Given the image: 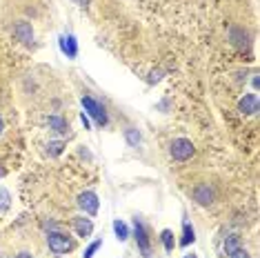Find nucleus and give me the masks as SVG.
<instances>
[{
  "instance_id": "obj_1",
  "label": "nucleus",
  "mask_w": 260,
  "mask_h": 258,
  "mask_svg": "<svg viewBox=\"0 0 260 258\" xmlns=\"http://www.w3.org/2000/svg\"><path fill=\"white\" fill-rule=\"evenodd\" d=\"M47 245H49V249L54 251L56 256L69 254V251L74 249V240L69 238L67 234H62V232H49V236H47Z\"/></svg>"
},
{
  "instance_id": "obj_2",
  "label": "nucleus",
  "mask_w": 260,
  "mask_h": 258,
  "mask_svg": "<svg viewBox=\"0 0 260 258\" xmlns=\"http://www.w3.org/2000/svg\"><path fill=\"white\" fill-rule=\"evenodd\" d=\"M80 103H82V107H85L87 116H91L98 125H105V122H107V111H105V107L98 101H93L91 96H82Z\"/></svg>"
},
{
  "instance_id": "obj_3",
  "label": "nucleus",
  "mask_w": 260,
  "mask_h": 258,
  "mask_svg": "<svg viewBox=\"0 0 260 258\" xmlns=\"http://www.w3.org/2000/svg\"><path fill=\"white\" fill-rule=\"evenodd\" d=\"M193 156V145H191V140H187V138H176L174 143H171V158L174 160H189V158Z\"/></svg>"
},
{
  "instance_id": "obj_4",
  "label": "nucleus",
  "mask_w": 260,
  "mask_h": 258,
  "mask_svg": "<svg viewBox=\"0 0 260 258\" xmlns=\"http://www.w3.org/2000/svg\"><path fill=\"white\" fill-rule=\"evenodd\" d=\"M134 236H136V243H138L140 251H143L145 258H149L151 254V245H149V234H147V227L140 222L138 218L134 220Z\"/></svg>"
},
{
  "instance_id": "obj_5",
  "label": "nucleus",
  "mask_w": 260,
  "mask_h": 258,
  "mask_svg": "<svg viewBox=\"0 0 260 258\" xmlns=\"http://www.w3.org/2000/svg\"><path fill=\"white\" fill-rule=\"evenodd\" d=\"M78 207L85 214L96 216L98 214V207H100V201H98V196L93 191H82L80 196H78Z\"/></svg>"
},
{
  "instance_id": "obj_6",
  "label": "nucleus",
  "mask_w": 260,
  "mask_h": 258,
  "mask_svg": "<svg viewBox=\"0 0 260 258\" xmlns=\"http://www.w3.org/2000/svg\"><path fill=\"white\" fill-rule=\"evenodd\" d=\"M74 230L80 238H89L93 234V222L91 218H85V216H76L74 218Z\"/></svg>"
},
{
  "instance_id": "obj_7",
  "label": "nucleus",
  "mask_w": 260,
  "mask_h": 258,
  "mask_svg": "<svg viewBox=\"0 0 260 258\" xmlns=\"http://www.w3.org/2000/svg\"><path fill=\"white\" fill-rule=\"evenodd\" d=\"M60 51L67 58H76V56H78V43H76V38L72 36V34H64V36H60Z\"/></svg>"
},
{
  "instance_id": "obj_8",
  "label": "nucleus",
  "mask_w": 260,
  "mask_h": 258,
  "mask_svg": "<svg viewBox=\"0 0 260 258\" xmlns=\"http://www.w3.org/2000/svg\"><path fill=\"white\" fill-rule=\"evenodd\" d=\"M240 114H258V96L256 93H245V98H240L238 103Z\"/></svg>"
},
{
  "instance_id": "obj_9",
  "label": "nucleus",
  "mask_w": 260,
  "mask_h": 258,
  "mask_svg": "<svg viewBox=\"0 0 260 258\" xmlns=\"http://www.w3.org/2000/svg\"><path fill=\"white\" fill-rule=\"evenodd\" d=\"M193 198L200 203V205H209L211 201H214V189H211L209 185H200L193 189Z\"/></svg>"
},
{
  "instance_id": "obj_10",
  "label": "nucleus",
  "mask_w": 260,
  "mask_h": 258,
  "mask_svg": "<svg viewBox=\"0 0 260 258\" xmlns=\"http://www.w3.org/2000/svg\"><path fill=\"white\" fill-rule=\"evenodd\" d=\"M196 240V232H193L191 222L182 220V238H180V247H189V245Z\"/></svg>"
},
{
  "instance_id": "obj_11",
  "label": "nucleus",
  "mask_w": 260,
  "mask_h": 258,
  "mask_svg": "<svg viewBox=\"0 0 260 258\" xmlns=\"http://www.w3.org/2000/svg\"><path fill=\"white\" fill-rule=\"evenodd\" d=\"M14 31H16V36H18L22 43H31L34 40V31H31V27H29L27 22H18Z\"/></svg>"
},
{
  "instance_id": "obj_12",
  "label": "nucleus",
  "mask_w": 260,
  "mask_h": 258,
  "mask_svg": "<svg viewBox=\"0 0 260 258\" xmlns=\"http://www.w3.org/2000/svg\"><path fill=\"white\" fill-rule=\"evenodd\" d=\"M49 129H54V132H58V134H64L69 129V122L64 120V118H60V116H49Z\"/></svg>"
},
{
  "instance_id": "obj_13",
  "label": "nucleus",
  "mask_w": 260,
  "mask_h": 258,
  "mask_svg": "<svg viewBox=\"0 0 260 258\" xmlns=\"http://www.w3.org/2000/svg\"><path fill=\"white\" fill-rule=\"evenodd\" d=\"M114 232H116V238L120 240V243L129 238V227H127V222H122V220H114Z\"/></svg>"
},
{
  "instance_id": "obj_14",
  "label": "nucleus",
  "mask_w": 260,
  "mask_h": 258,
  "mask_svg": "<svg viewBox=\"0 0 260 258\" xmlns=\"http://www.w3.org/2000/svg\"><path fill=\"white\" fill-rule=\"evenodd\" d=\"M222 249H224V254H234L236 249H240V238L238 236H227L224 238V245H222Z\"/></svg>"
},
{
  "instance_id": "obj_15",
  "label": "nucleus",
  "mask_w": 260,
  "mask_h": 258,
  "mask_svg": "<svg viewBox=\"0 0 260 258\" xmlns=\"http://www.w3.org/2000/svg\"><path fill=\"white\" fill-rule=\"evenodd\" d=\"M160 240H162L165 249H167V251H174V245H176V240H174V232H171V230H162Z\"/></svg>"
},
{
  "instance_id": "obj_16",
  "label": "nucleus",
  "mask_w": 260,
  "mask_h": 258,
  "mask_svg": "<svg viewBox=\"0 0 260 258\" xmlns=\"http://www.w3.org/2000/svg\"><path fill=\"white\" fill-rule=\"evenodd\" d=\"M125 140L132 147H138V143H140V134H138V129H134V127H129L127 132H125Z\"/></svg>"
},
{
  "instance_id": "obj_17",
  "label": "nucleus",
  "mask_w": 260,
  "mask_h": 258,
  "mask_svg": "<svg viewBox=\"0 0 260 258\" xmlns=\"http://www.w3.org/2000/svg\"><path fill=\"white\" fill-rule=\"evenodd\" d=\"M62 147H64V143H62V140H51V143L47 145V151H49L51 156H58V154H60V151H62Z\"/></svg>"
},
{
  "instance_id": "obj_18",
  "label": "nucleus",
  "mask_w": 260,
  "mask_h": 258,
  "mask_svg": "<svg viewBox=\"0 0 260 258\" xmlns=\"http://www.w3.org/2000/svg\"><path fill=\"white\" fill-rule=\"evenodd\" d=\"M100 247H103V240H93L89 247L85 249V254H82V258H93V254H96V251H98Z\"/></svg>"
},
{
  "instance_id": "obj_19",
  "label": "nucleus",
  "mask_w": 260,
  "mask_h": 258,
  "mask_svg": "<svg viewBox=\"0 0 260 258\" xmlns=\"http://www.w3.org/2000/svg\"><path fill=\"white\" fill-rule=\"evenodd\" d=\"M9 201H11L9 191L5 189V187H0V212H5V209L9 207Z\"/></svg>"
},
{
  "instance_id": "obj_20",
  "label": "nucleus",
  "mask_w": 260,
  "mask_h": 258,
  "mask_svg": "<svg viewBox=\"0 0 260 258\" xmlns=\"http://www.w3.org/2000/svg\"><path fill=\"white\" fill-rule=\"evenodd\" d=\"M229 258H249V254H247V251L240 247V249H236L234 254H229Z\"/></svg>"
},
{
  "instance_id": "obj_21",
  "label": "nucleus",
  "mask_w": 260,
  "mask_h": 258,
  "mask_svg": "<svg viewBox=\"0 0 260 258\" xmlns=\"http://www.w3.org/2000/svg\"><path fill=\"white\" fill-rule=\"evenodd\" d=\"M80 120H82V125H85V129H89V127H91L89 116H87V114H80Z\"/></svg>"
},
{
  "instance_id": "obj_22",
  "label": "nucleus",
  "mask_w": 260,
  "mask_h": 258,
  "mask_svg": "<svg viewBox=\"0 0 260 258\" xmlns=\"http://www.w3.org/2000/svg\"><path fill=\"white\" fill-rule=\"evenodd\" d=\"M251 85H253V89H258V74H253V78H251Z\"/></svg>"
},
{
  "instance_id": "obj_23",
  "label": "nucleus",
  "mask_w": 260,
  "mask_h": 258,
  "mask_svg": "<svg viewBox=\"0 0 260 258\" xmlns=\"http://www.w3.org/2000/svg\"><path fill=\"white\" fill-rule=\"evenodd\" d=\"M16 258H34L31 254H29V251H20V254L18 256H16Z\"/></svg>"
},
{
  "instance_id": "obj_24",
  "label": "nucleus",
  "mask_w": 260,
  "mask_h": 258,
  "mask_svg": "<svg viewBox=\"0 0 260 258\" xmlns=\"http://www.w3.org/2000/svg\"><path fill=\"white\" fill-rule=\"evenodd\" d=\"M3 129H5V122H3V118H0V134H3Z\"/></svg>"
},
{
  "instance_id": "obj_25",
  "label": "nucleus",
  "mask_w": 260,
  "mask_h": 258,
  "mask_svg": "<svg viewBox=\"0 0 260 258\" xmlns=\"http://www.w3.org/2000/svg\"><path fill=\"white\" fill-rule=\"evenodd\" d=\"M3 174H5V169H3V167H0V178H3Z\"/></svg>"
},
{
  "instance_id": "obj_26",
  "label": "nucleus",
  "mask_w": 260,
  "mask_h": 258,
  "mask_svg": "<svg viewBox=\"0 0 260 258\" xmlns=\"http://www.w3.org/2000/svg\"><path fill=\"white\" fill-rule=\"evenodd\" d=\"M187 258H191V256H187Z\"/></svg>"
}]
</instances>
